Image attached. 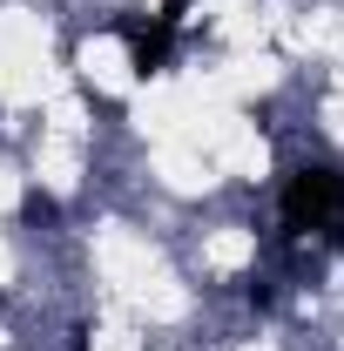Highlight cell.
<instances>
[{
    "label": "cell",
    "instance_id": "1",
    "mask_svg": "<svg viewBox=\"0 0 344 351\" xmlns=\"http://www.w3.org/2000/svg\"><path fill=\"white\" fill-rule=\"evenodd\" d=\"M277 210H284V230H297V237L331 230V237L344 243V169H331V162H304V169H291Z\"/></svg>",
    "mask_w": 344,
    "mask_h": 351
},
{
    "label": "cell",
    "instance_id": "2",
    "mask_svg": "<svg viewBox=\"0 0 344 351\" xmlns=\"http://www.w3.org/2000/svg\"><path fill=\"white\" fill-rule=\"evenodd\" d=\"M115 34L129 41V68L142 75V82L169 68V54H175V27H169V21H156V14H149V21H122Z\"/></svg>",
    "mask_w": 344,
    "mask_h": 351
}]
</instances>
